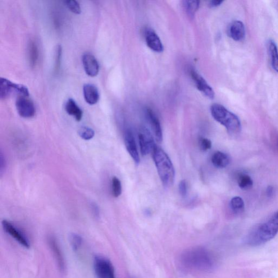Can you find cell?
<instances>
[{"label":"cell","mask_w":278,"mask_h":278,"mask_svg":"<svg viewBox=\"0 0 278 278\" xmlns=\"http://www.w3.org/2000/svg\"><path fill=\"white\" fill-rule=\"evenodd\" d=\"M180 262L185 268L202 272L211 271L215 266L212 255L202 247L185 250L181 255Z\"/></svg>","instance_id":"6da1fadb"},{"label":"cell","mask_w":278,"mask_h":278,"mask_svg":"<svg viewBox=\"0 0 278 278\" xmlns=\"http://www.w3.org/2000/svg\"><path fill=\"white\" fill-rule=\"evenodd\" d=\"M278 233V212L267 222L254 229L247 237L248 245L256 247L265 244Z\"/></svg>","instance_id":"7a4b0ae2"},{"label":"cell","mask_w":278,"mask_h":278,"mask_svg":"<svg viewBox=\"0 0 278 278\" xmlns=\"http://www.w3.org/2000/svg\"><path fill=\"white\" fill-rule=\"evenodd\" d=\"M153 158L163 184L167 188L171 186L175 180V171L169 157L156 146L153 151Z\"/></svg>","instance_id":"3957f363"},{"label":"cell","mask_w":278,"mask_h":278,"mask_svg":"<svg viewBox=\"0 0 278 278\" xmlns=\"http://www.w3.org/2000/svg\"><path fill=\"white\" fill-rule=\"evenodd\" d=\"M212 115L216 121L225 126L231 134L240 133L241 124L238 116L220 104H213L211 108Z\"/></svg>","instance_id":"277c9868"},{"label":"cell","mask_w":278,"mask_h":278,"mask_svg":"<svg viewBox=\"0 0 278 278\" xmlns=\"http://www.w3.org/2000/svg\"><path fill=\"white\" fill-rule=\"evenodd\" d=\"M94 271L98 278H116L114 268L109 259L102 256L95 257Z\"/></svg>","instance_id":"5b68a950"},{"label":"cell","mask_w":278,"mask_h":278,"mask_svg":"<svg viewBox=\"0 0 278 278\" xmlns=\"http://www.w3.org/2000/svg\"><path fill=\"white\" fill-rule=\"evenodd\" d=\"M14 92L19 96H27L29 94V89L22 84H16L5 78L0 79V98L5 99Z\"/></svg>","instance_id":"8992f818"},{"label":"cell","mask_w":278,"mask_h":278,"mask_svg":"<svg viewBox=\"0 0 278 278\" xmlns=\"http://www.w3.org/2000/svg\"><path fill=\"white\" fill-rule=\"evenodd\" d=\"M3 229L8 235L16 240L21 245L24 246L26 248L30 247V241L21 229L13 224L10 221L3 220L2 222Z\"/></svg>","instance_id":"52a82bcc"},{"label":"cell","mask_w":278,"mask_h":278,"mask_svg":"<svg viewBox=\"0 0 278 278\" xmlns=\"http://www.w3.org/2000/svg\"><path fill=\"white\" fill-rule=\"evenodd\" d=\"M139 141L141 152L144 156L153 152L156 147L153 136L147 128L143 127L140 129L139 132Z\"/></svg>","instance_id":"ba28073f"},{"label":"cell","mask_w":278,"mask_h":278,"mask_svg":"<svg viewBox=\"0 0 278 278\" xmlns=\"http://www.w3.org/2000/svg\"><path fill=\"white\" fill-rule=\"evenodd\" d=\"M16 105L17 113L21 117L29 118L35 115L34 104L28 97L19 96L16 99Z\"/></svg>","instance_id":"9c48e42d"},{"label":"cell","mask_w":278,"mask_h":278,"mask_svg":"<svg viewBox=\"0 0 278 278\" xmlns=\"http://www.w3.org/2000/svg\"><path fill=\"white\" fill-rule=\"evenodd\" d=\"M190 74L196 86L200 92L209 98L213 99L215 97V93L211 86L207 83L206 81L194 69L191 70Z\"/></svg>","instance_id":"30bf717a"},{"label":"cell","mask_w":278,"mask_h":278,"mask_svg":"<svg viewBox=\"0 0 278 278\" xmlns=\"http://www.w3.org/2000/svg\"><path fill=\"white\" fill-rule=\"evenodd\" d=\"M82 63L86 74L90 77H95L98 75L99 64L93 54L90 53H84L82 56Z\"/></svg>","instance_id":"8fae6325"},{"label":"cell","mask_w":278,"mask_h":278,"mask_svg":"<svg viewBox=\"0 0 278 278\" xmlns=\"http://www.w3.org/2000/svg\"><path fill=\"white\" fill-rule=\"evenodd\" d=\"M124 141L126 149L136 164L140 163V157L133 132L130 130L125 132Z\"/></svg>","instance_id":"7c38bea8"},{"label":"cell","mask_w":278,"mask_h":278,"mask_svg":"<svg viewBox=\"0 0 278 278\" xmlns=\"http://www.w3.org/2000/svg\"><path fill=\"white\" fill-rule=\"evenodd\" d=\"M148 120L151 125L155 138L158 143H161L163 140V132L159 118L151 109H147L146 112Z\"/></svg>","instance_id":"4fadbf2b"},{"label":"cell","mask_w":278,"mask_h":278,"mask_svg":"<svg viewBox=\"0 0 278 278\" xmlns=\"http://www.w3.org/2000/svg\"><path fill=\"white\" fill-rule=\"evenodd\" d=\"M146 42L149 48L156 52H162L164 50V47L160 38L155 32L151 29H148L145 31Z\"/></svg>","instance_id":"5bb4252c"},{"label":"cell","mask_w":278,"mask_h":278,"mask_svg":"<svg viewBox=\"0 0 278 278\" xmlns=\"http://www.w3.org/2000/svg\"><path fill=\"white\" fill-rule=\"evenodd\" d=\"M230 37L237 42L243 40L245 36V29L244 24L240 21H235L230 25L229 29Z\"/></svg>","instance_id":"9a60e30c"},{"label":"cell","mask_w":278,"mask_h":278,"mask_svg":"<svg viewBox=\"0 0 278 278\" xmlns=\"http://www.w3.org/2000/svg\"><path fill=\"white\" fill-rule=\"evenodd\" d=\"M84 98L90 105L97 104L99 98V94L97 86L92 84H86L83 86Z\"/></svg>","instance_id":"2e32d148"},{"label":"cell","mask_w":278,"mask_h":278,"mask_svg":"<svg viewBox=\"0 0 278 278\" xmlns=\"http://www.w3.org/2000/svg\"><path fill=\"white\" fill-rule=\"evenodd\" d=\"M65 109L68 114L75 117L77 121L82 120L83 112L74 99H68L65 103Z\"/></svg>","instance_id":"e0dca14e"},{"label":"cell","mask_w":278,"mask_h":278,"mask_svg":"<svg viewBox=\"0 0 278 278\" xmlns=\"http://www.w3.org/2000/svg\"><path fill=\"white\" fill-rule=\"evenodd\" d=\"M212 162L213 165L217 168H225L230 163V158L227 154L217 151L213 154Z\"/></svg>","instance_id":"ac0fdd59"},{"label":"cell","mask_w":278,"mask_h":278,"mask_svg":"<svg viewBox=\"0 0 278 278\" xmlns=\"http://www.w3.org/2000/svg\"><path fill=\"white\" fill-rule=\"evenodd\" d=\"M268 49L271 56L273 69L278 73V49L274 41L268 40Z\"/></svg>","instance_id":"d6986e66"},{"label":"cell","mask_w":278,"mask_h":278,"mask_svg":"<svg viewBox=\"0 0 278 278\" xmlns=\"http://www.w3.org/2000/svg\"><path fill=\"white\" fill-rule=\"evenodd\" d=\"M28 52L30 65L34 67L38 62L39 51L37 45L33 40H31L29 44Z\"/></svg>","instance_id":"ffe728a7"},{"label":"cell","mask_w":278,"mask_h":278,"mask_svg":"<svg viewBox=\"0 0 278 278\" xmlns=\"http://www.w3.org/2000/svg\"><path fill=\"white\" fill-rule=\"evenodd\" d=\"M49 245L50 246H51V248L53 252L54 256H55L56 258L59 267H60L62 270H64L65 266V261H64L62 252H61L60 249H59V246L56 243L55 239L53 238L50 239Z\"/></svg>","instance_id":"44dd1931"},{"label":"cell","mask_w":278,"mask_h":278,"mask_svg":"<svg viewBox=\"0 0 278 278\" xmlns=\"http://www.w3.org/2000/svg\"><path fill=\"white\" fill-rule=\"evenodd\" d=\"M238 185L241 189L248 190L252 188L253 181L251 177L245 174H240L238 177Z\"/></svg>","instance_id":"7402d4cb"},{"label":"cell","mask_w":278,"mask_h":278,"mask_svg":"<svg viewBox=\"0 0 278 278\" xmlns=\"http://www.w3.org/2000/svg\"><path fill=\"white\" fill-rule=\"evenodd\" d=\"M230 207L232 211L235 213H242L245 209L244 200L239 196L232 198L230 201Z\"/></svg>","instance_id":"603a6c76"},{"label":"cell","mask_w":278,"mask_h":278,"mask_svg":"<svg viewBox=\"0 0 278 278\" xmlns=\"http://www.w3.org/2000/svg\"><path fill=\"white\" fill-rule=\"evenodd\" d=\"M199 5V1H185L184 4L186 13L191 17L194 16L198 10Z\"/></svg>","instance_id":"cb8c5ba5"},{"label":"cell","mask_w":278,"mask_h":278,"mask_svg":"<svg viewBox=\"0 0 278 278\" xmlns=\"http://www.w3.org/2000/svg\"><path fill=\"white\" fill-rule=\"evenodd\" d=\"M112 192L115 198L119 197L122 193L121 181L116 177H114L112 180Z\"/></svg>","instance_id":"d4e9b609"},{"label":"cell","mask_w":278,"mask_h":278,"mask_svg":"<svg viewBox=\"0 0 278 278\" xmlns=\"http://www.w3.org/2000/svg\"><path fill=\"white\" fill-rule=\"evenodd\" d=\"M70 243L74 251L78 250L83 243V239L78 234L72 233L70 235Z\"/></svg>","instance_id":"484cf974"},{"label":"cell","mask_w":278,"mask_h":278,"mask_svg":"<svg viewBox=\"0 0 278 278\" xmlns=\"http://www.w3.org/2000/svg\"><path fill=\"white\" fill-rule=\"evenodd\" d=\"M79 134L82 139L85 140H89L93 138L95 131L92 129L88 127H82L79 131Z\"/></svg>","instance_id":"4316f807"},{"label":"cell","mask_w":278,"mask_h":278,"mask_svg":"<svg viewBox=\"0 0 278 278\" xmlns=\"http://www.w3.org/2000/svg\"><path fill=\"white\" fill-rule=\"evenodd\" d=\"M64 3L72 13L76 14V15L81 14L82 12L81 7L78 1H75V0H67V1H64Z\"/></svg>","instance_id":"83f0119b"},{"label":"cell","mask_w":278,"mask_h":278,"mask_svg":"<svg viewBox=\"0 0 278 278\" xmlns=\"http://www.w3.org/2000/svg\"><path fill=\"white\" fill-rule=\"evenodd\" d=\"M62 55V48L61 45H58L56 48L55 54V63H54V72L58 74L60 70Z\"/></svg>","instance_id":"f1b7e54d"},{"label":"cell","mask_w":278,"mask_h":278,"mask_svg":"<svg viewBox=\"0 0 278 278\" xmlns=\"http://www.w3.org/2000/svg\"><path fill=\"white\" fill-rule=\"evenodd\" d=\"M199 145L200 149L203 151H208L212 147V141L207 138H204L199 139Z\"/></svg>","instance_id":"f546056e"},{"label":"cell","mask_w":278,"mask_h":278,"mask_svg":"<svg viewBox=\"0 0 278 278\" xmlns=\"http://www.w3.org/2000/svg\"><path fill=\"white\" fill-rule=\"evenodd\" d=\"M179 192L182 197H184L188 192V186H187L186 181L184 180H182L180 181L179 184Z\"/></svg>","instance_id":"4dcf8cb0"},{"label":"cell","mask_w":278,"mask_h":278,"mask_svg":"<svg viewBox=\"0 0 278 278\" xmlns=\"http://www.w3.org/2000/svg\"><path fill=\"white\" fill-rule=\"evenodd\" d=\"M7 167V162L5 157H4L2 152H1V155H0V173H1V175L2 176L6 171V168Z\"/></svg>","instance_id":"1f68e13d"},{"label":"cell","mask_w":278,"mask_h":278,"mask_svg":"<svg viewBox=\"0 0 278 278\" xmlns=\"http://www.w3.org/2000/svg\"><path fill=\"white\" fill-rule=\"evenodd\" d=\"M90 208L94 217L98 218L100 216V211L98 204L94 202L91 203Z\"/></svg>","instance_id":"d6a6232c"},{"label":"cell","mask_w":278,"mask_h":278,"mask_svg":"<svg viewBox=\"0 0 278 278\" xmlns=\"http://www.w3.org/2000/svg\"><path fill=\"white\" fill-rule=\"evenodd\" d=\"M223 2V1H219V0H213V1H210L209 4L212 7H216L220 6Z\"/></svg>","instance_id":"836d02e7"},{"label":"cell","mask_w":278,"mask_h":278,"mask_svg":"<svg viewBox=\"0 0 278 278\" xmlns=\"http://www.w3.org/2000/svg\"><path fill=\"white\" fill-rule=\"evenodd\" d=\"M273 193H274V189H273V186H268L266 190V195L268 197H271L273 196Z\"/></svg>","instance_id":"e575fe53"},{"label":"cell","mask_w":278,"mask_h":278,"mask_svg":"<svg viewBox=\"0 0 278 278\" xmlns=\"http://www.w3.org/2000/svg\"></svg>","instance_id":"d590c367"}]
</instances>
